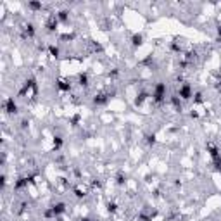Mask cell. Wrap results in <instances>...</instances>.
<instances>
[{
  "instance_id": "3957f363",
  "label": "cell",
  "mask_w": 221,
  "mask_h": 221,
  "mask_svg": "<svg viewBox=\"0 0 221 221\" xmlns=\"http://www.w3.org/2000/svg\"><path fill=\"white\" fill-rule=\"evenodd\" d=\"M5 111H7L9 114L17 113V105H16V102H14V99H7V100H5Z\"/></svg>"
},
{
  "instance_id": "7a4b0ae2",
  "label": "cell",
  "mask_w": 221,
  "mask_h": 221,
  "mask_svg": "<svg viewBox=\"0 0 221 221\" xmlns=\"http://www.w3.org/2000/svg\"><path fill=\"white\" fill-rule=\"evenodd\" d=\"M180 97L183 99V100H188L190 97H193V92L192 88H190V85H183L180 88Z\"/></svg>"
},
{
  "instance_id": "ba28073f",
  "label": "cell",
  "mask_w": 221,
  "mask_h": 221,
  "mask_svg": "<svg viewBox=\"0 0 221 221\" xmlns=\"http://www.w3.org/2000/svg\"><path fill=\"white\" fill-rule=\"evenodd\" d=\"M142 40H144V36H142V35H135V36L131 38L133 47H140V45H142Z\"/></svg>"
},
{
  "instance_id": "30bf717a",
  "label": "cell",
  "mask_w": 221,
  "mask_h": 221,
  "mask_svg": "<svg viewBox=\"0 0 221 221\" xmlns=\"http://www.w3.org/2000/svg\"><path fill=\"white\" fill-rule=\"evenodd\" d=\"M28 7L31 9V11H40L43 5H42V2H28Z\"/></svg>"
},
{
  "instance_id": "2e32d148",
  "label": "cell",
  "mask_w": 221,
  "mask_h": 221,
  "mask_svg": "<svg viewBox=\"0 0 221 221\" xmlns=\"http://www.w3.org/2000/svg\"><path fill=\"white\" fill-rule=\"evenodd\" d=\"M80 221H90V219H88V218H81Z\"/></svg>"
},
{
  "instance_id": "277c9868",
  "label": "cell",
  "mask_w": 221,
  "mask_h": 221,
  "mask_svg": "<svg viewBox=\"0 0 221 221\" xmlns=\"http://www.w3.org/2000/svg\"><path fill=\"white\" fill-rule=\"evenodd\" d=\"M50 209H52L54 216H59V214H62V213L66 211V206L62 204V202H59V204H54L52 207H50Z\"/></svg>"
},
{
  "instance_id": "5b68a950",
  "label": "cell",
  "mask_w": 221,
  "mask_h": 221,
  "mask_svg": "<svg viewBox=\"0 0 221 221\" xmlns=\"http://www.w3.org/2000/svg\"><path fill=\"white\" fill-rule=\"evenodd\" d=\"M57 86H59V90H62V92H69V90H71V85H69L68 81H64V80L57 81Z\"/></svg>"
},
{
  "instance_id": "5bb4252c",
  "label": "cell",
  "mask_w": 221,
  "mask_h": 221,
  "mask_svg": "<svg viewBox=\"0 0 221 221\" xmlns=\"http://www.w3.org/2000/svg\"><path fill=\"white\" fill-rule=\"evenodd\" d=\"M107 209H109V213H116V204H111V202H109Z\"/></svg>"
},
{
  "instance_id": "8fae6325",
  "label": "cell",
  "mask_w": 221,
  "mask_h": 221,
  "mask_svg": "<svg viewBox=\"0 0 221 221\" xmlns=\"http://www.w3.org/2000/svg\"><path fill=\"white\" fill-rule=\"evenodd\" d=\"M68 14H69V12L68 11H60L59 12V14H57V19H59V21H66V19H68Z\"/></svg>"
},
{
  "instance_id": "ac0fdd59",
  "label": "cell",
  "mask_w": 221,
  "mask_h": 221,
  "mask_svg": "<svg viewBox=\"0 0 221 221\" xmlns=\"http://www.w3.org/2000/svg\"><path fill=\"white\" fill-rule=\"evenodd\" d=\"M219 88H221V85H219Z\"/></svg>"
},
{
  "instance_id": "52a82bcc",
  "label": "cell",
  "mask_w": 221,
  "mask_h": 221,
  "mask_svg": "<svg viewBox=\"0 0 221 221\" xmlns=\"http://www.w3.org/2000/svg\"><path fill=\"white\" fill-rule=\"evenodd\" d=\"M171 104H173L178 111H181V100H180V97H178V95H171Z\"/></svg>"
},
{
  "instance_id": "e0dca14e",
  "label": "cell",
  "mask_w": 221,
  "mask_h": 221,
  "mask_svg": "<svg viewBox=\"0 0 221 221\" xmlns=\"http://www.w3.org/2000/svg\"><path fill=\"white\" fill-rule=\"evenodd\" d=\"M218 33H219V36H221V24H219V28H218Z\"/></svg>"
},
{
  "instance_id": "8992f818",
  "label": "cell",
  "mask_w": 221,
  "mask_h": 221,
  "mask_svg": "<svg viewBox=\"0 0 221 221\" xmlns=\"http://www.w3.org/2000/svg\"><path fill=\"white\" fill-rule=\"evenodd\" d=\"M33 35H35V28H33L31 23H28L26 26H24V36H29V38H31Z\"/></svg>"
},
{
  "instance_id": "4fadbf2b",
  "label": "cell",
  "mask_w": 221,
  "mask_h": 221,
  "mask_svg": "<svg viewBox=\"0 0 221 221\" xmlns=\"http://www.w3.org/2000/svg\"><path fill=\"white\" fill-rule=\"evenodd\" d=\"M86 81H88V76H86V74H80V85L81 86L86 85Z\"/></svg>"
},
{
  "instance_id": "6da1fadb",
  "label": "cell",
  "mask_w": 221,
  "mask_h": 221,
  "mask_svg": "<svg viewBox=\"0 0 221 221\" xmlns=\"http://www.w3.org/2000/svg\"><path fill=\"white\" fill-rule=\"evenodd\" d=\"M152 97H154V102H157V104L164 100V97H166V85L164 83H157L156 88H154Z\"/></svg>"
},
{
  "instance_id": "7c38bea8",
  "label": "cell",
  "mask_w": 221,
  "mask_h": 221,
  "mask_svg": "<svg viewBox=\"0 0 221 221\" xmlns=\"http://www.w3.org/2000/svg\"><path fill=\"white\" fill-rule=\"evenodd\" d=\"M48 50H50V54H52L54 57H59V48H57L55 45H48Z\"/></svg>"
},
{
  "instance_id": "9c48e42d",
  "label": "cell",
  "mask_w": 221,
  "mask_h": 221,
  "mask_svg": "<svg viewBox=\"0 0 221 221\" xmlns=\"http://www.w3.org/2000/svg\"><path fill=\"white\" fill-rule=\"evenodd\" d=\"M109 97L104 95V93H100V95H95V104H105L107 102Z\"/></svg>"
},
{
  "instance_id": "9a60e30c",
  "label": "cell",
  "mask_w": 221,
  "mask_h": 221,
  "mask_svg": "<svg viewBox=\"0 0 221 221\" xmlns=\"http://www.w3.org/2000/svg\"><path fill=\"white\" fill-rule=\"evenodd\" d=\"M125 181H126V176H125V175H119V176H117V183H119V185H123Z\"/></svg>"
}]
</instances>
